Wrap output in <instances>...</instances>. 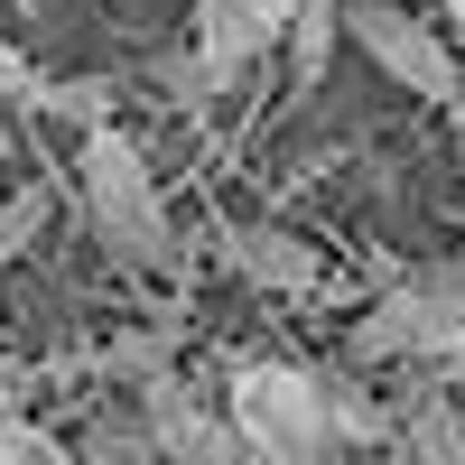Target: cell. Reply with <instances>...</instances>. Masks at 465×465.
I'll list each match as a JSON object with an SVG mask.
<instances>
[{"label": "cell", "mask_w": 465, "mask_h": 465, "mask_svg": "<svg viewBox=\"0 0 465 465\" xmlns=\"http://www.w3.org/2000/svg\"><path fill=\"white\" fill-rule=\"evenodd\" d=\"M74 177H84V214H94V232L112 242V261L140 270V280H177V270H186V242H177L168 205H159V186H149V159L131 149V131L84 122Z\"/></svg>", "instance_id": "1"}, {"label": "cell", "mask_w": 465, "mask_h": 465, "mask_svg": "<svg viewBox=\"0 0 465 465\" xmlns=\"http://www.w3.org/2000/svg\"><path fill=\"white\" fill-rule=\"evenodd\" d=\"M223 419L242 438V456H270V465H326L344 447L326 372H298V363H232L223 372Z\"/></svg>", "instance_id": "2"}, {"label": "cell", "mask_w": 465, "mask_h": 465, "mask_svg": "<svg viewBox=\"0 0 465 465\" xmlns=\"http://www.w3.org/2000/svg\"><path fill=\"white\" fill-rule=\"evenodd\" d=\"M354 363H465V261H438L419 280L381 289L354 317Z\"/></svg>", "instance_id": "3"}, {"label": "cell", "mask_w": 465, "mask_h": 465, "mask_svg": "<svg viewBox=\"0 0 465 465\" xmlns=\"http://www.w3.org/2000/svg\"><path fill=\"white\" fill-rule=\"evenodd\" d=\"M335 28H354V47L391 74V84H410L419 103H465V65H456V47L410 10V0H335Z\"/></svg>", "instance_id": "4"}, {"label": "cell", "mask_w": 465, "mask_h": 465, "mask_svg": "<svg viewBox=\"0 0 465 465\" xmlns=\"http://www.w3.org/2000/svg\"><path fill=\"white\" fill-rule=\"evenodd\" d=\"M289 10H298V0H196V74H205V94L242 84V74L280 47Z\"/></svg>", "instance_id": "5"}, {"label": "cell", "mask_w": 465, "mask_h": 465, "mask_svg": "<svg viewBox=\"0 0 465 465\" xmlns=\"http://www.w3.org/2000/svg\"><path fill=\"white\" fill-rule=\"evenodd\" d=\"M223 261L242 270L252 289H270V298H317V289H326L317 252H307L298 232H270V223H242V232H223Z\"/></svg>", "instance_id": "6"}, {"label": "cell", "mask_w": 465, "mask_h": 465, "mask_svg": "<svg viewBox=\"0 0 465 465\" xmlns=\"http://www.w3.org/2000/svg\"><path fill=\"white\" fill-rule=\"evenodd\" d=\"M381 447H401V456H438V465H456V456H465V419L447 410V391H419L410 410H381Z\"/></svg>", "instance_id": "7"}, {"label": "cell", "mask_w": 465, "mask_h": 465, "mask_svg": "<svg viewBox=\"0 0 465 465\" xmlns=\"http://www.w3.org/2000/svg\"><path fill=\"white\" fill-rule=\"evenodd\" d=\"M280 47H289V84L317 94L326 65H335V0H298V10L280 19Z\"/></svg>", "instance_id": "8"}, {"label": "cell", "mask_w": 465, "mask_h": 465, "mask_svg": "<svg viewBox=\"0 0 465 465\" xmlns=\"http://www.w3.org/2000/svg\"><path fill=\"white\" fill-rule=\"evenodd\" d=\"M168 354H177V326H159V335H122V344H103V354H94V372H103V381H149V372H168Z\"/></svg>", "instance_id": "9"}, {"label": "cell", "mask_w": 465, "mask_h": 465, "mask_svg": "<svg viewBox=\"0 0 465 465\" xmlns=\"http://www.w3.org/2000/svg\"><path fill=\"white\" fill-rule=\"evenodd\" d=\"M37 232H47V186H19V196L0 205V261H19Z\"/></svg>", "instance_id": "10"}, {"label": "cell", "mask_w": 465, "mask_h": 465, "mask_svg": "<svg viewBox=\"0 0 465 465\" xmlns=\"http://www.w3.org/2000/svg\"><path fill=\"white\" fill-rule=\"evenodd\" d=\"M84 456H159V447H149V429H131V419H103V429H84Z\"/></svg>", "instance_id": "11"}, {"label": "cell", "mask_w": 465, "mask_h": 465, "mask_svg": "<svg viewBox=\"0 0 465 465\" xmlns=\"http://www.w3.org/2000/svg\"><path fill=\"white\" fill-rule=\"evenodd\" d=\"M0 94H10V103H28V112H37V94H47V84H37V65L10 47V37H0Z\"/></svg>", "instance_id": "12"}, {"label": "cell", "mask_w": 465, "mask_h": 465, "mask_svg": "<svg viewBox=\"0 0 465 465\" xmlns=\"http://www.w3.org/2000/svg\"><path fill=\"white\" fill-rule=\"evenodd\" d=\"M0 456H37V465H56L65 447H56L47 429H19V419H10V429H0Z\"/></svg>", "instance_id": "13"}, {"label": "cell", "mask_w": 465, "mask_h": 465, "mask_svg": "<svg viewBox=\"0 0 465 465\" xmlns=\"http://www.w3.org/2000/svg\"><path fill=\"white\" fill-rule=\"evenodd\" d=\"M447 112H456V168H465V103H447Z\"/></svg>", "instance_id": "14"}, {"label": "cell", "mask_w": 465, "mask_h": 465, "mask_svg": "<svg viewBox=\"0 0 465 465\" xmlns=\"http://www.w3.org/2000/svg\"><path fill=\"white\" fill-rule=\"evenodd\" d=\"M447 19H465V0H447Z\"/></svg>", "instance_id": "15"}]
</instances>
